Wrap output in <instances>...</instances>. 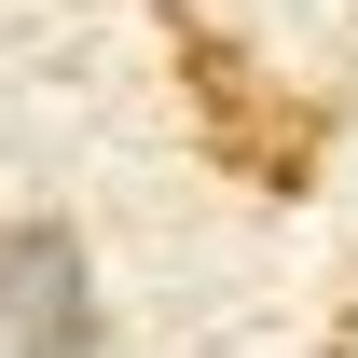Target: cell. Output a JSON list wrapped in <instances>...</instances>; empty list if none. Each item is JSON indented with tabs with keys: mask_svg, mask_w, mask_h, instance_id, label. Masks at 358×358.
Masks as SVG:
<instances>
[{
	"mask_svg": "<svg viewBox=\"0 0 358 358\" xmlns=\"http://www.w3.org/2000/svg\"><path fill=\"white\" fill-rule=\"evenodd\" d=\"M0 358H96V275L69 248V221L0 234Z\"/></svg>",
	"mask_w": 358,
	"mask_h": 358,
	"instance_id": "1",
	"label": "cell"
}]
</instances>
